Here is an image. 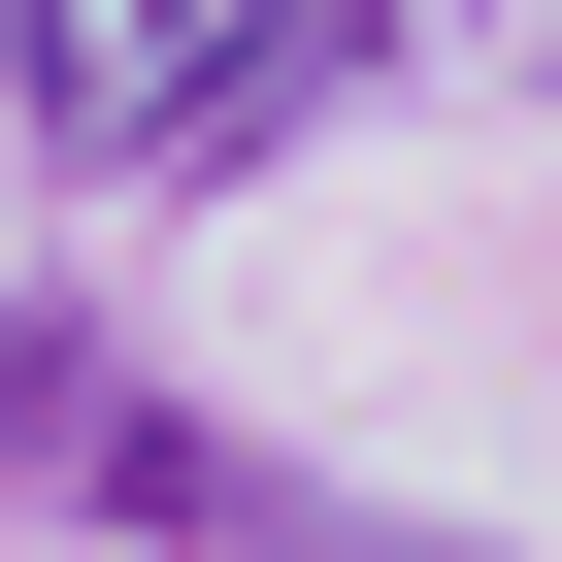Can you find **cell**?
Wrapping results in <instances>:
<instances>
[{"label":"cell","instance_id":"obj_1","mask_svg":"<svg viewBox=\"0 0 562 562\" xmlns=\"http://www.w3.org/2000/svg\"><path fill=\"white\" fill-rule=\"evenodd\" d=\"M331 67H364V0H0V100L67 166H133V199H232Z\"/></svg>","mask_w":562,"mask_h":562},{"label":"cell","instance_id":"obj_3","mask_svg":"<svg viewBox=\"0 0 562 562\" xmlns=\"http://www.w3.org/2000/svg\"><path fill=\"white\" fill-rule=\"evenodd\" d=\"M364 34H397V67H529V100H562V0H364Z\"/></svg>","mask_w":562,"mask_h":562},{"label":"cell","instance_id":"obj_2","mask_svg":"<svg viewBox=\"0 0 562 562\" xmlns=\"http://www.w3.org/2000/svg\"><path fill=\"white\" fill-rule=\"evenodd\" d=\"M0 430H34V496H100V529H166V562H496V529H364L331 463H232V430L133 397L100 331H0Z\"/></svg>","mask_w":562,"mask_h":562}]
</instances>
